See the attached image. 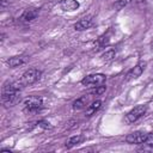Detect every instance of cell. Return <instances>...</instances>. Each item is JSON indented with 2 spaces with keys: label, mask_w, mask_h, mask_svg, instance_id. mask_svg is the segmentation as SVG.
Here are the masks:
<instances>
[{
  "label": "cell",
  "mask_w": 153,
  "mask_h": 153,
  "mask_svg": "<svg viewBox=\"0 0 153 153\" xmlns=\"http://www.w3.org/2000/svg\"><path fill=\"white\" fill-rule=\"evenodd\" d=\"M37 124H38V127H41V128H43V129H51L50 123L47 122V121H39Z\"/></svg>",
  "instance_id": "cell-19"
},
{
  "label": "cell",
  "mask_w": 153,
  "mask_h": 153,
  "mask_svg": "<svg viewBox=\"0 0 153 153\" xmlns=\"http://www.w3.org/2000/svg\"><path fill=\"white\" fill-rule=\"evenodd\" d=\"M106 80V76L102 73H96V74H90V75H86L82 80H81V84L85 85V86H91V87H94V86H98V85H103Z\"/></svg>",
  "instance_id": "cell-3"
},
{
  "label": "cell",
  "mask_w": 153,
  "mask_h": 153,
  "mask_svg": "<svg viewBox=\"0 0 153 153\" xmlns=\"http://www.w3.org/2000/svg\"><path fill=\"white\" fill-rule=\"evenodd\" d=\"M115 55H116V51H115L114 49H109V50H106V51L102 55V60H103V61H111V60L115 57Z\"/></svg>",
  "instance_id": "cell-17"
},
{
  "label": "cell",
  "mask_w": 153,
  "mask_h": 153,
  "mask_svg": "<svg viewBox=\"0 0 153 153\" xmlns=\"http://www.w3.org/2000/svg\"><path fill=\"white\" fill-rule=\"evenodd\" d=\"M24 82L20 80L12 81L4 86L2 90V102L6 105H14L20 99V90L23 88Z\"/></svg>",
  "instance_id": "cell-1"
},
{
  "label": "cell",
  "mask_w": 153,
  "mask_h": 153,
  "mask_svg": "<svg viewBox=\"0 0 153 153\" xmlns=\"http://www.w3.org/2000/svg\"><path fill=\"white\" fill-rule=\"evenodd\" d=\"M81 140H82V136H81V135H74V136H72V137L66 142V147H67V148H72V147L76 146L78 143H80Z\"/></svg>",
  "instance_id": "cell-14"
},
{
  "label": "cell",
  "mask_w": 153,
  "mask_h": 153,
  "mask_svg": "<svg viewBox=\"0 0 153 153\" xmlns=\"http://www.w3.org/2000/svg\"><path fill=\"white\" fill-rule=\"evenodd\" d=\"M146 136H147V134H145L142 131H134V133H130L127 135L126 141L128 143H145Z\"/></svg>",
  "instance_id": "cell-7"
},
{
  "label": "cell",
  "mask_w": 153,
  "mask_h": 153,
  "mask_svg": "<svg viewBox=\"0 0 153 153\" xmlns=\"http://www.w3.org/2000/svg\"><path fill=\"white\" fill-rule=\"evenodd\" d=\"M151 45H152V48H153V42H152V44H151Z\"/></svg>",
  "instance_id": "cell-22"
},
{
  "label": "cell",
  "mask_w": 153,
  "mask_h": 153,
  "mask_svg": "<svg viewBox=\"0 0 153 153\" xmlns=\"http://www.w3.org/2000/svg\"><path fill=\"white\" fill-rule=\"evenodd\" d=\"M146 111H147L146 105H137V106H135L134 109H131L126 115V117H124L126 123H134V122H136L140 117H142L146 114Z\"/></svg>",
  "instance_id": "cell-4"
},
{
  "label": "cell",
  "mask_w": 153,
  "mask_h": 153,
  "mask_svg": "<svg viewBox=\"0 0 153 153\" xmlns=\"http://www.w3.org/2000/svg\"><path fill=\"white\" fill-rule=\"evenodd\" d=\"M145 143H148V145H152L153 143V131L148 133L147 136H146V142Z\"/></svg>",
  "instance_id": "cell-20"
},
{
  "label": "cell",
  "mask_w": 153,
  "mask_h": 153,
  "mask_svg": "<svg viewBox=\"0 0 153 153\" xmlns=\"http://www.w3.org/2000/svg\"><path fill=\"white\" fill-rule=\"evenodd\" d=\"M42 106H43V102H42V98L39 97L32 96L24 100V111L27 114H33L39 111Z\"/></svg>",
  "instance_id": "cell-2"
},
{
  "label": "cell",
  "mask_w": 153,
  "mask_h": 153,
  "mask_svg": "<svg viewBox=\"0 0 153 153\" xmlns=\"http://www.w3.org/2000/svg\"><path fill=\"white\" fill-rule=\"evenodd\" d=\"M60 7L66 12H72L79 7V2L76 0H61Z\"/></svg>",
  "instance_id": "cell-10"
},
{
  "label": "cell",
  "mask_w": 153,
  "mask_h": 153,
  "mask_svg": "<svg viewBox=\"0 0 153 153\" xmlns=\"http://www.w3.org/2000/svg\"><path fill=\"white\" fill-rule=\"evenodd\" d=\"M126 4H127V1L126 0H117L116 2H115V5H114V7L118 11V10H121V8H123L124 6H126Z\"/></svg>",
  "instance_id": "cell-18"
},
{
  "label": "cell",
  "mask_w": 153,
  "mask_h": 153,
  "mask_svg": "<svg viewBox=\"0 0 153 153\" xmlns=\"http://www.w3.org/2000/svg\"><path fill=\"white\" fill-rule=\"evenodd\" d=\"M38 17V10L35 7H27L24 10L20 19L23 22H32L33 19H36Z\"/></svg>",
  "instance_id": "cell-9"
},
{
  "label": "cell",
  "mask_w": 153,
  "mask_h": 153,
  "mask_svg": "<svg viewBox=\"0 0 153 153\" xmlns=\"http://www.w3.org/2000/svg\"><path fill=\"white\" fill-rule=\"evenodd\" d=\"M108 43H109V37H108V36H102V37H99V38L94 42V45L97 47V49H100V48L105 47Z\"/></svg>",
  "instance_id": "cell-15"
},
{
  "label": "cell",
  "mask_w": 153,
  "mask_h": 153,
  "mask_svg": "<svg viewBox=\"0 0 153 153\" xmlns=\"http://www.w3.org/2000/svg\"><path fill=\"white\" fill-rule=\"evenodd\" d=\"M25 62H26V59H25L24 56H12V57H10V59L6 61V63H7L10 67H12V68L18 67V66H22V65H24Z\"/></svg>",
  "instance_id": "cell-11"
},
{
  "label": "cell",
  "mask_w": 153,
  "mask_h": 153,
  "mask_svg": "<svg viewBox=\"0 0 153 153\" xmlns=\"http://www.w3.org/2000/svg\"><path fill=\"white\" fill-rule=\"evenodd\" d=\"M145 68H146V62H145V61L137 62V63L135 65V67L131 68V69L127 73V78H126V79H127V80H130V79H136V78H139V76L143 73Z\"/></svg>",
  "instance_id": "cell-6"
},
{
  "label": "cell",
  "mask_w": 153,
  "mask_h": 153,
  "mask_svg": "<svg viewBox=\"0 0 153 153\" xmlns=\"http://www.w3.org/2000/svg\"><path fill=\"white\" fill-rule=\"evenodd\" d=\"M88 100H90V97L88 96H82V97L78 98L73 103V109L74 110H81L84 108H87L86 105L88 104Z\"/></svg>",
  "instance_id": "cell-12"
},
{
  "label": "cell",
  "mask_w": 153,
  "mask_h": 153,
  "mask_svg": "<svg viewBox=\"0 0 153 153\" xmlns=\"http://www.w3.org/2000/svg\"><path fill=\"white\" fill-rule=\"evenodd\" d=\"M135 1H143V0H135Z\"/></svg>",
  "instance_id": "cell-21"
},
{
  "label": "cell",
  "mask_w": 153,
  "mask_h": 153,
  "mask_svg": "<svg viewBox=\"0 0 153 153\" xmlns=\"http://www.w3.org/2000/svg\"><path fill=\"white\" fill-rule=\"evenodd\" d=\"M105 90H106L105 86H103V85H98V86H94L93 88H91V90L88 91V93H90V94H93V96H99V94L104 93Z\"/></svg>",
  "instance_id": "cell-16"
},
{
  "label": "cell",
  "mask_w": 153,
  "mask_h": 153,
  "mask_svg": "<svg viewBox=\"0 0 153 153\" xmlns=\"http://www.w3.org/2000/svg\"><path fill=\"white\" fill-rule=\"evenodd\" d=\"M39 78H41V71L39 69H37V68H29L27 71L24 72V74L22 76V81L24 82V85H32Z\"/></svg>",
  "instance_id": "cell-5"
},
{
  "label": "cell",
  "mask_w": 153,
  "mask_h": 153,
  "mask_svg": "<svg viewBox=\"0 0 153 153\" xmlns=\"http://www.w3.org/2000/svg\"><path fill=\"white\" fill-rule=\"evenodd\" d=\"M92 24H93L92 17L91 16H86V17L81 18L79 22H76L75 25H74V27H75L76 31H84V30L90 29L92 26Z\"/></svg>",
  "instance_id": "cell-8"
},
{
  "label": "cell",
  "mask_w": 153,
  "mask_h": 153,
  "mask_svg": "<svg viewBox=\"0 0 153 153\" xmlns=\"http://www.w3.org/2000/svg\"><path fill=\"white\" fill-rule=\"evenodd\" d=\"M102 106V102L100 100H94L92 102L90 105H87L86 108V116H92L93 114H96V111H98Z\"/></svg>",
  "instance_id": "cell-13"
}]
</instances>
